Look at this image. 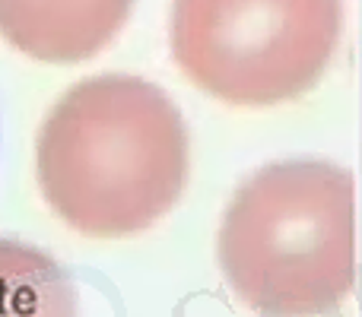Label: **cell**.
I'll list each match as a JSON object with an SVG mask.
<instances>
[{
    "mask_svg": "<svg viewBox=\"0 0 362 317\" xmlns=\"http://www.w3.org/2000/svg\"><path fill=\"white\" fill-rule=\"evenodd\" d=\"M35 156L38 184L61 222L112 241L169 216L187 184L191 140L163 86L99 73L57 99Z\"/></svg>",
    "mask_w": 362,
    "mask_h": 317,
    "instance_id": "1",
    "label": "cell"
},
{
    "mask_svg": "<svg viewBox=\"0 0 362 317\" xmlns=\"http://www.w3.org/2000/svg\"><path fill=\"white\" fill-rule=\"evenodd\" d=\"M216 257L257 317H325L356 286V184L321 159L270 162L232 193Z\"/></svg>",
    "mask_w": 362,
    "mask_h": 317,
    "instance_id": "2",
    "label": "cell"
},
{
    "mask_svg": "<svg viewBox=\"0 0 362 317\" xmlns=\"http://www.w3.org/2000/svg\"><path fill=\"white\" fill-rule=\"evenodd\" d=\"M344 0H175L169 42L178 70L229 105H276L325 76Z\"/></svg>",
    "mask_w": 362,
    "mask_h": 317,
    "instance_id": "3",
    "label": "cell"
}]
</instances>
